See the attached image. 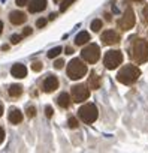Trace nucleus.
<instances>
[{
    "label": "nucleus",
    "instance_id": "f257e3e1",
    "mask_svg": "<svg viewBox=\"0 0 148 153\" xmlns=\"http://www.w3.org/2000/svg\"><path fill=\"white\" fill-rule=\"evenodd\" d=\"M130 57L138 65L145 63L148 60V42L142 38H136L130 47Z\"/></svg>",
    "mask_w": 148,
    "mask_h": 153
},
{
    "label": "nucleus",
    "instance_id": "f03ea898",
    "mask_svg": "<svg viewBox=\"0 0 148 153\" xmlns=\"http://www.w3.org/2000/svg\"><path fill=\"white\" fill-rule=\"evenodd\" d=\"M141 76V71L138 66L135 65H126L120 69V72L117 74V81L126 86H130L133 83L138 81V78Z\"/></svg>",
    "mask_w": 148,
    "mask_h": 153
},
{
    "label": "nucleus",
    "instance_id": "7ed1b4c3",
    "mask_svg": "<svg viewBox=\"0 0 148 153\" xmlns=\"http://www.w3.org/2000/svg\"><path fill=\"white\" fill-rule=\"evenodd\" d=\"M67 76L70 80H81L82 76H85V74L88 72L87 69V65H84L82 60L80 59H72L69 63H67Z\"/></svg>",
    "mask_w": 148,
    "mask_h": 153
},
{
    "label": "nucleus",
    "instance_id": "20e7f679",
    "mask_svg": "<svg viewBox=\"0 0 148 153\" xmlns=\"http://www.w3.org/2000/svg\"><path fill=\"white\" fill-rule=\"evenodd\" d=\"M78 116H80V119L84 123L90 125V123H94L96 122V119L99 116V111H97V107L94 104H85V105H82L80 108Z\"/></svg>",
    "mask_w": 148,
    "mask_h": 153
},
{
    "label": "nucleus",
    "instance_id": "39448f33",
    "mask_svg": "<svg viewBox=\"0 0 148 153\" xmlns=\"http://www.w3.org/2000/svg\"><path fill=\"white\" fill-rule=\"evenodd\" d=\"M121 63H123V53L118 51V50H111V51H108V53L105 54V57H103V65H105V68L109 69V71L118 68Z\"/></svg>",
    "mask_w": 148,
    "mask_h": 153
},
{
    "label": "nucleus",
    "instance_id": "423d86ee",
    "mask_svg": "<svg viewBox=\"0 0 148 153\" xmlns=\"http://www.w3.org/2000/svg\"><path fill=\"white\" fill-rule=\"evenodd\" d=\"M81 57L87 62V63H96L100 59V48L96 44H88L85 48H82L81 51Z\"/></svg>",
    "mask_w": 148,
    "mask_h": 153
},
{
    "label": "nucleus",
    "instance_id": "0eeeda50",
    "mask_svg": "<svg viewBox=\"0 0 148 153\" xmlns=\"http://www.w3.org/2000/svg\"><path fill=\"white\" fill-rule=\"evenodd\" d=\"M90 98V89L84 84H77L72 87V101L75 104H81Z\"/></svg>",
    "mask_w": 148,
    "mask_h": 153
},
{
    "label": "nucleus",
    "instance_id": "6e6552de",
    "mask_svg": "<svg viewBox=\"0 0 148 153\" xmlns=\"http://www.w3.org/2000/svg\"><path fill=\"white\" fill-rule=\"evenodd\" d=\"M135 23H136L135 12H133V9L129 6V8H126V11H124L123 17L118 20V27H120L121 30L127 32V30H130V29L135 26Z\"/></svg>",
    "mask_w": 148,
    "mask_h": 153
},
{
    "label": "nucleus",
    "instance_id": "1a4fd4ad",
    "mask_svg": "<svg viewBox=\"0 0 148 153\" xmlns=\"http://www.w3.org/2000/svg\"><path fill=\"white\" fill-rule=\"evenodd\" d=\"M100 41H102V44H105V45H115V44L120 42V35H118L115 30H106V32L102 33Z\"/></svg>",
    "mask_w": 148,
    "mask_h": 153
},
{
    "label": "nucleus",
    "instance_id": "9d476101",
    "mask_svg": "<svg viewBox=\"0 0 148 153\" xmlns=\"http://www.w3.org/2000/svg\"><path fill=\"white\" fill-rule=\"evenodd\" d=\"M42 87H43V92H46V93H52L55 89H58V78H57L55 75H48L46 78L43 80Z\"/></svg>",
    "mask_w": 148,
    "mask_h": 153
},
{
    "label": "nucleus",
    "instance_id": "9b49d317",
    "mask_svg": "<svg viewBox=\"0 0 148 153\" xmlns=\"http://www.w3.org/2000/svg\"><path fill=\"white\" fill-rule=\"evenodd\" d=\"M45 8H46V0H30V3H29V11L32 14L42 12Z\"/></svg>",
    "mask_w": 148,
    "mask_h": 153
},
{
    "label": "nucleus",
    "instance_id": "f8f14e48",
    "mask_svg": "<svg viewBox=\"0 0 148 153\" xmlns=\"http://www.w3.org/2000/svg\"><path fill=\"white\" fill-rule=\"evenodd\" d=\"M26 20H27V15L24 12H21V11H14V12L9 14V21L12 24H15V26H20V24L26 23Z\"/></svg>",
    "mask_w": 148,
    "mask_h": 153
},
{
    "label": "nucleus",
    "instance_id": "ddd939ff",
    "mask_svg": "<svg viewBox=\"0 0 148 153\" xmlns=\"http://www.w3.org/2000/svg\"><path fill=\"white\" fill-rule=\"evenodd\" d=\"M11 74H12V76H15V78H26L27 76V68L21 63H17V65L12 66Z\"/></svg>",
    "mask_w": 148,
    "mask_h": 153
},
{
    "label": "nucleus",
    "instance_id": "4468645a",
    "mask_svg": "<svg viewBox=\"0 0 148 153\" xmlns=\"http://www.w3.org/2000/svg\"><path fill=\"white\" fill-rule=\"evenodd\" d=\"M8 119L12 125H18L23 122V113L18 110V108H11L9 110V114H8Z\"/></svg>",
    "mask_w": 148,
    "mask_h": 153
},
{
    "label": "nucleus",
    "instance_id": "2eb2a0df",
    "mask_svg": "<svg viewBox=\"0 0 148 153\" xmlns=\"http://www.w3.org/2000/svg\"><path fill=\"white\" fill-rule=\"evenodd\" d=\"M88 87H90V89H93V90H97V89H100V76H99V75H97L94 71L90 74Z\"/></svg>",
    "mask_w": 148,
    "mask_h": 153
},
{
    "label": "nucleus",
    "instance_id": "dca6fc26",
    "mask_svg": "<svg viewBox=\"0 0 148 153\" xmlns=\"http://www.w3.org/2000/svg\"><path fill=\"white\" fill-rule=\"evenodd\" d=\"M70 96H69V93H60L58 96H57V104H58V107H61V108H67L69 105H70Z\"/></svg>",
    "mask_w": 148,
    "mask_h": 153
},
{
    "label": "nucleus",
    "instance_id": "f3484780",
    "mask_svg": "<svg viewBox=\"0 0 148 153\" xmlns=\"http://www.w3.org/2000/svg\"><path fill=\"white\" fill-rule=\"evenodd\" d=\"M90 41V35L87 33V32H80L78 35H77V38H75V44L78 45V47H82L84 44H87Z\"/></svg>",
    "mask_w": 148,
    "mask_h": 153
},
{
    "label": "nucleus",
    "instance_id": "a211bd4d",
    "mask_svg": "<svg viewBox=\"0 0 148 153\" xmlns=\"http://www.w3.org/2000/svg\"><path fill=\"white\" fill-rule=\"evenodd\" d=\"M8 93H9L11 98H18V96H21V93H23V87H21L20 84H12V86L8 89Z\"/></svg>",
    "mask_w": 148,
    "mask_h": 153
},
{
    "label": "nucleus",
    "instance_id": "6ab92c4d",
    "mask_svg": "<svg viewBox=\"0 0 148 153\" xmlns=\"http://www.w3.org/2000/svg\"><path fill=\"white\" fill-rule=\"evenodd\" d=\"M63 51V48L61 47H55V48H52V50H49L48 53H46V56H48V59H55L60 53Z\"/></svg>",
    "mask_w": 148,
    "mask_h": 153
},
{
    "label": "nucleus",
    "instance_id": "aec40b11",
    "mask_svg": "<svg viewBox=\"0 0 148 153\" xmlns=\"http://www.w3.org/2000/svg\"><path fill=\"white\" fill-rule=\"evenodd\" d=\"M102 29V21L100 20H93L91 21V30L93 32H99Z\"/></svg>",
    "mask_w": 148,
    "mask_h": 153
},
{
    "label": "nucleus",
    "instance_id": "412c9836",
    "mask_svg": "<svg viewBox=\"0 0 148 153\" xmlns=\"http://www.w3.org/2000/svg\"><path fill=\"white\" fill-rule=\"evenodd\" d=\"M73 2H75V0H63V2H61V5H60V12H64Z\"/></svg>",
    "mask_w": 148,
    "mask_h": 153
},
{
    "label": "nucleus",
    "instance_id": "4be33fe9",
    "mask_svg": "<svg viewBox=\"0 0 148 153\" xmlns=\"http://www.w3.org/2000/svg\"><path fill=\"white\" fill-rule=\"evenodd\" d=\"M46 23H48L46 18H39V20L36 21V27H38V29H42V27L46 26Z\"/></svg>",
    "mask_w": 148,
    "mask_h": 153
},
{
    "label": "nucleus",
    "instance_id": "5701e85b",
    "mask_svg": "<svg viewBox=\"0 0 148 153\" xmlns=\"http://www.w3.org/2000/svg\"><path fill=\"white\" fill-rule=\"evenodd\" d=\"M32 69H33L35 72H40V71H42V63H40V62H33V63H32Z\"/></svg>",
    "mask_w": 148,
    "mask_h": 153
},
{
    "label": "nucleus",
    "instance_id": "b1692460",
    "mask_svg": "<svg viewBox=\"0 0 148 153\" xmlns=\"http://www.w3.org/2000/svg\"><path fill=\"white\" fill-rule=\"evenodd\" d=\"M69 128H72V129H77L78 128V120L75 117H70L69 119Z\"/></svg>",
    "mask_w": 148,
    "mask_h": 153
},
{
    "label": "nucleus",
    "instance_id": "393cba45",
    "mask_svg": "<svg viewBox=\"0 0 148 153\" xmlns=\"http://www.w3.org/2000/svg\"><path fill=\"white\" fill-rule=\"evenodd\" d=\"M142 20H144V23L148 24V5L142 9Z\"/></svg>",
    "mask_w": 148,
    "mask_h": 153
},
{
    "label": "nucleus",
    "instance_id": "a878e982",
    "mask_svg": "<svg viewBox=\"0 0 148 153\" xmlns=\"http://www.w3.org/2000/svg\"><path fill=\"white\" fill-rule=\"evenodd\" d=\"M20 41H21V36L20 35H12L11 36V44L17 45V44H20Z\"/></svg>",
    "mask_w": 148,
    "mask_h": 153
},
{
    "label": "nucleus",
    "instance_id": "bb28decb",
    "mask_svg": "<svg viewBox=\"0 0 148 153\" xmlns=\"http://www.w3.org/2000/svg\"><path fill=\"white\" fill-rule=\"evenodd\" d=\"M35 116H36V108H35V107H29V108H27V117L32 119V117H35Z\"/></svg>",
    "mask_w": 148,
    "mask_h": 153
},
{
    "label": "nucleus",
    "instance_id": "cd10ccee",
    "mask_svg": "<svg viewBox=\"0 0 148 153\" xmlns=\"http://www.w3.org/2000/svg\"><path fill=\"white\" fill-rule=\"evenodd\" d=\"M52 114H54V110H52V107H46V108H45V116L49 119V117H52Z\"/></svg>",
    "mask_w": 148,
    "mask_h": 153
},
{
    "label": "nucleus",
    "instance_id": "c85d7f7f",
    "mask_svg": "<svg viewBox=\"0 0 148 153\" xmlns=\"http://www.w3.org/2000/svg\"><path fill=\"white\" fill-rule=\"evenodd\" d=\"M15 3H17V6L24 8L26 5H29V0H15Z\"/></svg>",
    "mask_w": 148,
    "mask_h": 153
},
{
    "label": "nucleus",
    "instance_id": "c756f323",
    "mask_svg": "<svg viewBox=\"0 0 148 153\" xmlns=\"http://www.w3.org/2000/svg\"><path fill=\"white\" fill-rule=\"evenodd\" d=\"M63 66H64V62H63L61 59H60V60H57V62L54 63V68H55V69H61Z\"/></svg>",
    "mask_w": 148,
    "mask_h": 153
},
{
    "label": "nucleus",
    "instance_id": "7c9ffc66",
    "mask_svg": "<svg viewBox=\"0 0 148 153\" xmlns=\"http://www.w3.org/2000/svg\"><path fill=\"white\" fill-rule=\"evenodd\" d=\"M32 32H33V29H32V27H26V29L23 30V36H30V35H32Z\"/></svg>",
    "mask_w": 148,
    "mask_h": 153
},
{
    "label": "nucleus",
    "instance_id": "2f4dec72",
    "mask_svg": "<svg viewBox=\"0 0 148 153\" xmlns=\"http://www.w3.org/2000/svg\"><path fill=\"white\" fill-rule=\"evenodd\" d=\"M3 140H5V131H3V128H0V144L3 143Z\"/></svg>",
    "mask_w": 148,
    "mask_h": 153
},
{
    "label": "nucleus",
    "instance_id": "473e14b6",
    "mask_svg": "<svg viewBox=\"0 0 148 153\" xmlns=\"http://www.w3.org/2000/svg\"><path fill=\"white\" fill-rule=\"evenodd\" d=\"M64 51H66V54H73V48L72 47H66Z\"/></svg>",
    "mask_w": 148,
    "mask_h": 153
},
{
    "label": "nucleus",
    "instance_id": "72a5a7b5",
    "mask_svg": "<svg viewBox=\"0 0 148 153\" xmlns=\"http://www.w3.org/2000/svg\"><path fill=\"white\" fill-rule=\"evenodd\" d=\"M2 33H3V23L0 21V35H2Z\"/></svg>",
    "mask_w": 148,
    "mask_h": 153
},
{
    "label": "nucleus",
    "instance_id": "f704fd0d",
    "mask_svg": "<svg viewBox=\"0 0 148 153\" xmlns=\"http://www.w3.org/2000/svg\"><path fill=\"white\" fill-rule=\"evenodd\" d=\"M2 116H3V105L0 104V117H2Z\"/></svg>",
    "mask_w": 148,
    "mask_h": 153
},
{
    "label": "nucleus",
    "instance_id": "c9c22d12",
    "mask_svg": "<svg viewBox=\"0 0 148 153\" xmlns=\"http://www.w3.org/2000/svg\"><path fill=\"white\" fill-rule=\"evenodd\" d=\"M133 2H144V0H133Z\"/></svg>",
    "mask_w": 148,
    "mask_h": 153
},
{
    "label": "nucleus",
    "instance_id": "e433bc0d",
    "mask_svg": "<svg viewBox=\"0 0 148 153\" xmlns=\"http://www.w3.org/2000/svg\"><path fill=\"white\" fill-rule=\"evenodd\" d=\"M55 2H58V0H55Z\"/></svg>",
    "mask_w": 148,
    "mask_h": 153
}]
</instances>
